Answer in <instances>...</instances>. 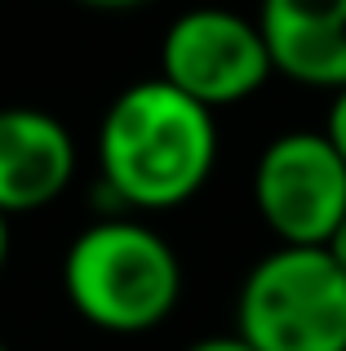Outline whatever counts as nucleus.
I'll return each instance as SVG.
<instances>
[{"instance_id":"obj_11","label":"nucleus","mask_w":346,"mask_h":351,"mask_svg":"<svg viewBox=\"0 0 346 351\" xmlns=\"http://www.w3.org/2000/svg\"><path fill=\"white\" fill-rule=\"evenodd\" d=\"M324 249H329V254H333V258H338V267H342V271H346V214H342V223H338V232H333V236H329V245H324Z\"/></svg>"},{"instance_id":"obj_10","label":"nucleus","mask_w":346,"mask_h":351,"mask_svg":"<svg viewBox=\"0 0 346 351\" xmlns=\"http://www.w3.org/2000/svg\"><path fill=\"white\" fill-rule=\"evenodd\" d=\"M76 5L103 9V14H120V9H138V5H147V0H76Z\"/></svg>"},{"instance_id":"obj_7","label":"nucleus","mask_w":346,"mask_h":351,"mask_svg":"<svg viewBox=\"0 0 346 351\" xmlns=\"http://www.w3.org/2000/svg\"><path fill=\"white\" fill-rule=\"evenodd\" d=\"M258 27L276 76L306 89H346V0H262Z\"/></svg>"},{"instance_id":"obj_5","label":"nucleus","mask_w":346,"mask_h":351,"mask_svg":"<svg viewBox=\"0 0 346 351\" xmlns=\"http://www.w3.org/2000/svg\"><path fill=\"white\" fill-rule=\"evenodd\" d=\"M156 76L178 94H187L191 103L217 112V107H235L253 98L276 76V62L262 40L258 18L204 5L178 14L165 27Z\"/></svg>"},{"instance_id":"obj_13","label":"nucleus","mask_w":346,"mask_h":351,"mask_svg":"<svg viewBox=\"0 0 346 351\" xmlns=\"http://www.w3.org/2000/svg\"><path fill=\"white\" fill-rule=\"evenodd\" d=\"M0 351H9V347H5V343H0Z\"/></svg>"},{"instance_id":"obj_9","label":"nucleus","mask_w":346,"mask_h":351,"mask_svg":"<svg viewBox=\"0 0 346 351\" xmlns=\"http://www.w3.org/2000/svg\"><path fill=\"white\" fill-rule=\"evenodd\" d=\"M187 351H253V347L240 343L235 334H222V338H200V343H191Z\"/></svg>"},{"instance_id":"obj_8","label":"nucleus","mask_w":346,"mask_h":351,"mask_svg":"<svg viewBox=\"0 0 346 351\" xmlns=\"http://www.w3.org/2000/svg\"><path fill=\"white\" fill-rule=\"evenodd\" d=\"M324 134H329V143L338 147V156L346 160V89H338L329 103V116H324Z\"/></svg>"},{"instance_id":"obj_6","label":"nucleus","mask_w":346,"mask_h":351,"mask_svg":"<svg viewBox=\"0 0 346 351\" xmlns=\"http://www.w3.org/2000/svg\"><path fill=\"white\" fill-rule=\"evenodd\" d=\"M76 178V138L44 107H0V214H36Z\"/></svg>"},{"instance_id":"obj_12","label":"nucleus","mask_w":346,"mask_h":351,"mask_svg":"<svg viewBox=\"0 0 346 351\" xmlns=\"http://www.w3.org/2000/svg\"><path fill=\"white\" fill-rule=\"evenodd\" d=\"M5 263H9V218L0 214V271H5Z\"/></svg>"},{"instance_id":"obj_1","label":"nucleus","mask_w":346,"mask_h":351,"mask_svg":"<svg viewBox=\"0 0 346 351\" xmlns=\"http://www.w3.org/2000/svg\"><path fill=\"white\" fill-rule=\"evenodd\" d=\"M103 182L124 209L160 214L204 191L217 165V120L160 76L138 80L98 125Z\"/></svg>"},{"instance_id":"obj_3","label":"nucleus","mask_w":346,"mask_h":351,"mask_svg":"<svg viewBox=\"0 0 346 351\" xmlns=\"http://www.w3.org/2000/svg\"><path fill=\"white\" fill-rule=\"evenodd\" d=\"M235 338L253 351H346V271L329 249L280 245L235 298Z\"/></svg>"},{"instance_id":"obj_4","label":"nucleus","mask_w":346,"mask_h":351,"mask_svg":"<svg viewBox=\"0 0 346 351\" xmlns=\"http://www.w3.org/2000/svg\"><path fill=\"white\" fill-rule=\"evenodd\" d=\"M253 205L267 232L293 249H324L346 214V160L324 129H289L253 165Z\"/></svg>"},{"instance_id":"obj_2","label":"nucleus","mask_w":346,"mask_h":351,"mask_svg":"<svg viewBox=\"0 0 346 351\" xmlns=\"http://www.w3.org/2000/svg\"><path fill=\"white\" fill-rule=\"evenodd\" d=\"M62 289L85 325L103 334H151L182 298V263L156 227L138 218H98L62 258Z\"/></svg>"}]
</instances>
